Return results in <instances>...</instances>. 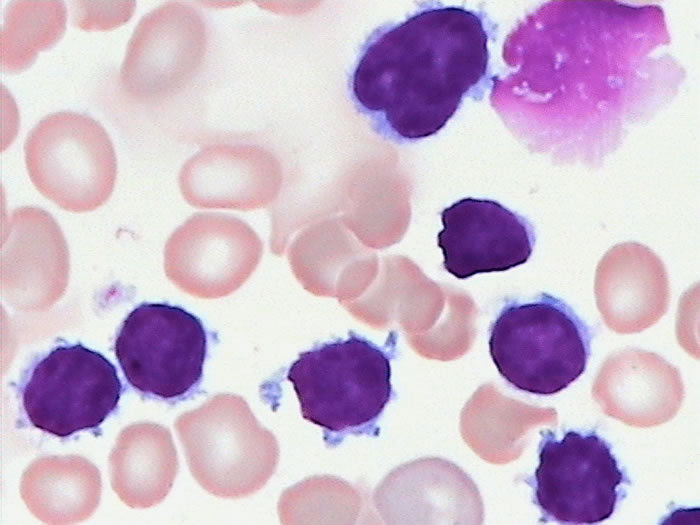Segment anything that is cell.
<instances>
[{
  "instance_id": "1",
  "label": "cell",
  "mask_w": 700,
  "mask_h": 525,
  "mask_svg": "<svg viewBox=\"0 0 700 525\" xmlns=\"http://www.w3.org/2000/svg\"><path fill=\"white\" fill-rule=\"evenodd\" d=\"M488 40L481 12L424 2L366 38L349 77L351 100L387 140L435 135L486 79Z\"/></svg>"
},
{
  "instance_id": "2",
  "label": "cell",
  "mask_w": 700,
  "mask_h": 525,
  "mask_svg": "<svg viewBox=\"0 0 700 525\" xmlns=\"http://www.w3.org/2000/svg\"><path fill=\"white\" fill-rule=\"evenodd\" d=\"M394 343L380 347L350 332L347 339L300 353L291 364L287 380L302 417L323 429L328 445L375 430L393 396L390 362Z\"/></svg>"
},
{
  "instance_id": "3",
  "label": "cell",
  "mask_w": 700,
  "mask_h": 525,
  "mask_svg": "<svg viewBox=\"0 0 700 525\" xmlns=\"http://www.w3.org/2000/svg\"><path fill=\"white\" fill-rule=\"evenodd\" d=\"M593 334L562 299L542 292L510 301L490 327L489 353L513 387L536 395L566 389L586 370Z\"/></svg>"
},
{
  "instance_id": "4",
  "label": "cell",
  "mask_w": 700,
  "mask_h": 525,
  "mask_svg": "<svg viewBox=\"0 0 700 525\" xmlns=\"http://www.w3.org/2000/svg\"><path fill=\"white\" fill-rule=\"evenodd\" d=\"M174 426L192 476L214 496L252 495L276 471L277 439L239 395L217 394L180 415Z\"/></svg>"
},
{
  "instance_id": "5",
  "label": "cell",
  "mask_w": 700,
  "mask_h": 525,
  "mask_svg": "<svg viewBox=\"0 0 700 525\" xmlns=\"http://www.w3.org/2000/svg\"><path fill=\"white\" fill-rule=\"evenodd\" d=\"M538 466L527 483L542 522L596 524L609 519L630 481L611 445L595 431L540 432Z\"/></svg>"
},
{
  "instance_id": "6",
  "label": "cell",
  "mask_w": 700,
  "mask_h": 525,
  "mask_svg": "<svg viewBox=\"0 0 700 525\" xmlns=\"http://www.w3.org/2000/svg\"><path fill=\"white\" fill-rule=\"evenodd\" d=\"M24 152L35 187L65 210H94L113 191L115 150L105 128L89 115L69 110L46 115L28 133Z\"/></svg>"
},
{
  "instance_id": "7",
  "label": "cell",
  "mask_w": 700,
  "mask_h": 525,
  "mask_svg": "<svg viewBox=\"0 0 700 525\" xmlns=\"http://www.w3.org/2000/svg\"><path fill=\"white\" fill-rule=\"evenodd\" d=\"M114 352L133 388L151 397L174 400L201 381L207 334L201 320L182 307L142 303L122 322Z\"/></svg>"
},
{
  "instance_id": "8",
  "label": "cell",
  "mask_w": 700,
  "mask_h": 525,
  "mask_svg": "<svg viewBox=\"0 0 700 525\" xmlns=\"http://www.w3.org/2000/svg\"><path fill=\"white\" fill-rule=\"evenodd\" d=\"M122 390L115 366L101 353L80 343L59 345L33 366L22 404L35 428L65 438L98 428Z\"/></svg>"
},
{
  "instance_id": "9",
  "label": "cell",
  "mask_w": 700,
  "mask_h": 525,
  "mask_svg": "<svg viewBox=\"0 0 700 525\" xmlns=\"http://www.w3.org/2000/svg\"><path fill=\"white\" fill-rule=\"evenodd\" d=\"M206 43L205 23L191 6L167 2L152 9L128 41L120 68L122 90L139 102L166 97L195 74Z\"/></svg>"
},
{
  "instance_id": "10",
  "label": "cell",
  "mask_w": 700,
  "mask_h": 525,
  "mask_svg": "<svg viewBox=\"0 0 700 525\" xmlns=\"http://www.w3.org/2000/svg\"><path fill=\"white\" fill-rule=\"evenodd\" d=\"M441 222L443 266L458 279L507 271L526 263L534 249L531 223L493 200L460 199L441 212Z\"/></svg>"
},
{
  "instance_id": "11",
  "label": "cell",
  "mask_w": 700,
  "mask_h": 525,
  "mask_svg": "<svg viewBox=\"0 0 700 525\" xmlns=\"http://www.w3.org/2000/svg\"><path fill=\"white\" fill-rule=\"evenodd\" d=\"M592 397L609 417L648 428L675 417L684 399V385L679 370L660 355L625 349L602 363Z\"/></svg>"
},
{
  "instance_id": "12",
  "label": "cell",
  "mask_w": 700,
  "mask_h": 525,
  "mask_svg": "<svg viewBox=\"0 0 700 525\" xmlns=\"http://www.w3.org/2000/svg\"><path fill=\"white\" fill-rule=\"evenodd\" d=\"M594 295L610 330L639 333L657 323L668 310L667 271L649 247L621 243L609 249L598 263Z\"/></svg>"
},
{
  "instance_id": "13",
  "label": "cell",
  "mask_w": 700,
  "mask_h": 525,
  "mask_svg": "<svg viewBox=\"0 0 700 525\" xmlns=\"http://www.w3.org/2000/svg\"><path fill=\"white\" fill-rule=\"evenodd\" d=\"M111 485L131 508H150L170 492L179 462L168 428L150 422L125 427L109 456Z\"/></svg>"
},
{
  "instance_id": "14",
  "label": "cell",
  "mask_w": 700,
  "mask_h": 525,
  "mask_svg": "<svg viewBox=\"0 0 700 525\" xmlns=\"http://www.w3.org/2000/svg\"><path fill=\"white\" fill-rule=\"evenodd\" d=\"M102 491L98 468L78 455L44 456L24 471L20 495L43 523L74 524L97 509Z\"/></svg>"
},
{
  "instance_id": "15",
  "label": "cell",
  "mask_w": 700,
  "mask_h": 525,
  "mask_svg": "<svg viewBox=\"0 0 700 525\" xmlns=\"http://www.w3.org/2000/svg\"><path fill=\"white\" fill-rule=\"evenodd\" d=\"M62 0H12L0 31V62L5 72L28 68L40 51L55 45L66 30Z\"/></svg>"
},
{
  "instance_id": "16",
  "label": "cell",
  "mask_w": 700,
  "mask_h": 525,
  "mask_svg": "<svg viewBox=\"0 0 700 525\" xmlns=\"http://www.w3.org/2000/svg\"><path fill=\"white\" fill-rule=\"evenodd\" d=\"M136 2L123 1H73V24L84 30H108L127 22L135 11Z\"/></svg>"
}]
</instances>
